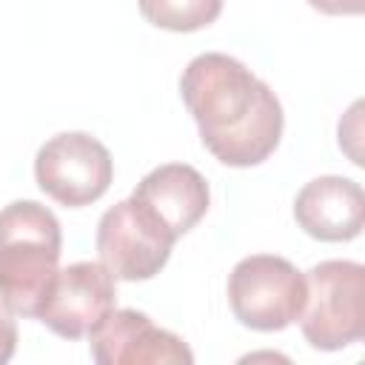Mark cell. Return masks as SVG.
<instances>
[{
	"mask_svg": "<svg viewBox=\"0 0 365 365\" xmlns=\"http://www.w3.org/2000/svg\"><path fill=\"white\" fill-rule=\"evenodd\" d=\"M180 94L200 128L202 145L222 165H259L279 145L282 106L237 57L220 51L194 57L180 77Z\"/></svg>",
	"mask_w": 365,
	"mask_h": 365,
	"instance_id": "1",
	"label": "cell"
},
{
	"mask_svg": "<svg viewBox=\"0 0 365 365\" xmlns=\"http://www.w3.org/2000/svg\"><path fill=\"white\" fill-rule=\"evenodd\" d=\"M63 231L57 217L34 202L14 200L0 211V305L17 317H40L57 277Z\"/></svg>",
	"mask_w": 365,
	"mask_h": 365,
	"instance_id": "2",
	"label": "cell"
},
{
	"mask_svg": "<svg viewBox=\"0 0 365 365\" xmlns=\"http://www.w3.org/2000/svg\"><path fill=\"white\" fill-rule=\"evenodd\" d=\"M299 328L311 348L342 351L365 334V268L354 259L317 262L305 277Z\"/></svg>",
	"mask_w": 365,
	"mask_h": 365,
	"instance_id": "3",
	"label": "cell"
},
{
	"mask_svg": "<svg viewBox=\"0 0 365 365\" xmlns=\"http://www.w3.org/2000/svg\"><path fill=\"white\" fill-rule=\"evenodd\" d=\"M177 234L137 197L120 200L97 222V257L114 279L137 282L163 271Z\"/></svg>",
	"mask_w": 365,
	"mask_h": 365,
	"instance_id": "4",
	"label": "cell"
},
{
	"mask_svg": "<svg viewBox=\"0 0 365 365\" xmlns=\"http://www.w3.org/2000/svg\"><path fill=\"white\" fill-rule=\"evenodd\" d=\"M228 302L245 328L282 331L305 305V277L285 257L251 254L228 277Z\"/></svg>",
	"mask_w": 365,
	"mask_h": 365,
	"instance_id": "5",
	"label": "cell"
},
{
	"mask_svg": "<svg viewBox=\"0 0 365 365\" xmlns=\"http://www.w3.org/2000/svg\"><path fill=\"white\" fill-rule=\"evenodd\" d=\"M114 177L108 148L86 131H63L46 140L34 157V180L43 194L66 208L97 202Z\"/></svg>",
	"mask_w": 365,
	"mask_h": 365,
	"instance_id": "6",
	"label": "cell"
},
{
	"mask_svg": "<svg viewBox=\"0 0 365 365\" xmlns=\"http://www.w3.org/2000/svg\"><path fill=\"white\" fill-rule=\"evenodd\" d=\"M114 274L103 262L83 259L57 271L37 319L63 339H80L88 336L108 311H114Z\"/></svg>",
	"mask_w": 365,
	"mask_h": 365,
	"instance_id": "7",
	"label": "cell"
},
{
	"mask_svg": "<svg viewBox=\"0 0 365 365\" xmlns=\"http://www.w3.org/2000/svg\"><path fill=\"white\" fill-rule=\"evenodd\" d=\"M91 356L100 365H191V348L171 331L134 308L108 311L88 334Z\"/></svg>",
	"mask_w": 365,
	"mask_h": 365,
	"instance_id": "8",
	"label": "cell"
},
{
	"mask_svg": "<svg viewBox=\"0 0 365 365\" xmlns=\"http://www.w3.org/2000/svg\"><path fill=\"white\" fill-rule=\"evenodd\" d=\"M299 228L322 242H345L359 237L365 225V194L348 177H317L305 182L294 200Z\"/></svg>",
	"mask_w": 365,
	"mask_h": 365,
	"instance_id": "9",
	"label": "cell"
},
{
	"mask_svg": "<svg viewBox=\"0 0 365 365\" xmlns=\"http://www.w3.org/2000/svg\"><path fill=\"white\" fill-rule=\"evenodd\" d=\"M131 197L151 205L177 237L188 234L205 217L208 202H211L205 177L185 163L157 165L137 182Z\"/></svg>",
	"mask_w": 365,
	"mask_h": 365,
	"instance_id": "10",
	"label": "cell"
},
{
	"mask_svg": "<svg viewBox=\"0 0 365 365\" xmlns=\"http://www.w3.org/2000/svg\"><path fill=\"white\" fill-rule=\"evenodd\" d=\"M140 11L157 29L197 31L220 17L222 0H140Z\"/></svg>",
	"mask_w": 365,
	"mask_h": 365,
	"instance_id": "11",
	"label": "cell"
},
{
	"mask_svg": "<svg viewBox=\"0 0 365 365\" xmlns=\"http://www.w3.org/2000/svg\"><path fill=\"white\" fill-rule=\"evenodd\" d=\"M17 348V325L6 308H0V365H6L14 356Z\"/></svg>",
	"mask_w": 365,
	"mask_h": 365,
	"instance_id": "12",
	"label": "cell"
},
{
	"mask_svg": "<svg viewBox=\"0 0 365 365\" xmlns=\"http://www.w3.org/2000/svg\"><path fill=\"white\" fill-rule=\"evenodd\" d=\"M308 6L322 14H362L365 0H308Z\"/></svg>",
	"mask_w": 365,
	"mask_h": 365,
	"instance_id": "13",
	"label": "cell"
}]
</instances>
